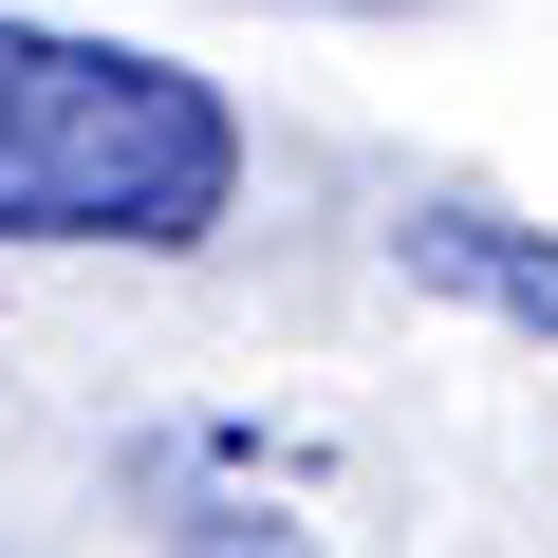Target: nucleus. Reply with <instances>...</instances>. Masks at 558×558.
I'll return each instance as SVG.
<instances>
[{"mask_svg":"<svg viewBox=\"0 0 558 558\" xmlns=\"http://www.w3.org/2000/svg\"><path fill=\"white\" fill-rule=\"evenodd\" d=\"M242 205V112L223 75L75 20H0V242H131L186 260Z\"/></svg>","mask_w":558,"mask_h":558,"instance_id":"nucleus-1","label":"nucleus"},{"mask_svg":"<svg viewBox=\"0 0 558 558\" xmlns=\"http://www.w3.org/2000/svg\"><path fill=\"white\" fill-rule=\"evenodd\" d=\"M410 260H428V279H484L502 317H539V336H558V260H521L502 223H465V205H447V223H410Z\"/></svg>","mask_w":558,"mask_h":558,"instance_id":"nucleus-2","label":"nucleus"},{"mask_svg":"<svg viewBox=\"0 0 558 558\" xmlns=\"http://www.w3.org/2000/svg\"><path fill=\"white\" fill-rule=\"evenodd\" d=\"M186 558H317L299 521H186Z\"/></svg>","mask_w":558,"mask_h":558,"instance_id":"nucleus-3","label":"nucleus"}]
</instances>
